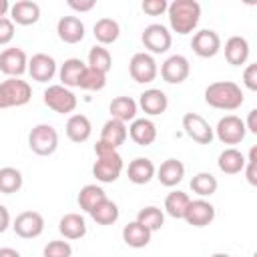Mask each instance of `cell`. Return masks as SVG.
<instances>
[{
	"instance_id": "484cf974",
	"label": "cell",
	"mask_w": 257,
	"mask_h": 257,
	"mask_svg": "<svg viewBox=\"0 0 257 257\" xmlns=\"http://www.w3.org/2000/svg\"><path fill=\"white\" fill-rule=\"evenodd\" d=\"M225 58L229 64L233 66H241L247 62L249 58V42L247 38L243 36H231L227 42H225Z\"/></svg>"
},
{
	"instance_id": "f6af8a7d",
	"label": "cell",
	"mask_w": 257,
	"mask_h": 257,
	"mask_svg": "<svg viewBox=\"0 0 257 257\" xmlns=\"http://www.w3.org/2000/svg\"><path fill=\"white\" fill-rule=\"evenodd\" d=\"M74 12H90L96 6V0H68L66 2Z\"/></svg>"
},
{
	"instance_id": "603a6c76",
	"label": "cell",
	"mask_w": 257,
	"mask_h": 257,
	"mask_svg": "<svg viewBox=\"0 0 257 257\" xmlns=\"http://www.w3.org/2000/svg\"><path fill=\"white\" fill-rule=\"evenodd\" d=\"M58 231L64 239H82L86 235V221L82 215L78 213H66L60 221H58Z\"/></svg>"
},
{
	"instance_id": "c3c4849f",
	"label": "cell",
	"mask_w": 257,
	"mask_h": 257,
	"mask_svg": "<svg viewBox=\"0 0 257 257\" xmlns=\"http://www.w3.org/2000/svg\"><path fill=\"white\" fill-rule=\"evenodd\" d=\"M112 151H116V149H112L110 145H106V143H102V141H96V145H94V153H96V157L108 155V153H112Z\"/></svg>"
},
{
	"instance_id": "ffe728a7",
	"label": "cell",
	"mask_w": 257,
	"mask_h": 257,
	"mask_svg": "<svg viewBox=\"0 0 257 257\" xmlns=\"http://www.w3.org/2000/svg\"><path fill=\"white\" fill-rule=\"evenodd\" d=\"M155 175L163 187H177L185 177V165L179 159H167L161 163Z\"/></svg>"
},
{
	"instance_id": "f1b7e54d",
	"label": "cell",
	"mask_w": 257,
	"mask_h": 257,
	"mask_svg": "<svg viewBox=\"0 0 257 257\" xmlns=\"http://www.w3.org/2000/svg\"><path fill=\"white\" fill-rule=\"evenodd\" d=\"M84 68H86V64L80 58H66L58 68V76H60L62 86H66V88L78 86V80H80Z\"/></svg>"
},
{
	"instance_id": "52a82bcc",
	"label": "cell",
	"mask_w": 257,
	"mask_h": 257,
	"mask_svg": "<svg viewBox=\"0 0 257 257\" xmlns=\"http://www.w3.org/2000/svg\"><path fill=\"white\" fill-rule=\"evenodd\" d=\"M215 135L223 145H239L245 139L247 128L237 114H225L223 118H219L215 126Z\"/></svg>"
},
{
	"instance_id": "cb8c5ba5",
	"label": "cell",
	"mask_w": 257,
	"mask_h": 257,
	"mask_svg": "<svg viewBox=\"0 0 257 257\" xmlns=\"http://www.w3.org/2000/svg\"><path fill=\"white\" fill-rule=\"evenodd\" d=\"M137 100L131 98V96H116L110 100L108 104V110H110V118L114 120H120V122H133L137 118Z\"/></svg>"
},
{
	"instance_id": "d6a6232c",
	"label": "cell",
	"mask_w": 257,
	"mask_h": 257,
	"mask_svg": "<svg viewBox=\"0 0 257 257\" xmlns=\"http://www.w3.org/2000/svg\"><path fill=\"white\" fill-rule=\"evenodd\" d=\"M106 199V193L102 191V187H98V185H84L82 189H80V193H78V197H76V201H78V207L82 209V211H86V213H90L100 201H104Z\"/></svg>"
},
{
	"instance_id": "7a4b0ae2",
	"label": "cell",
	"mask_w": 257,
	"mask_h": 257,
	"mask_svg": "<svg viewBox=\"0 0 257 257\" xmlns=\"http://www.w3.org/2000/svg\"><path fill=\"white\" fill-rule=\"evenodd\" d=\"M169 24L177 34H189L201 20V4L197 0H175L167 8Z\"/></svg>"
},
{
	"instance_id": "4dcf8cb0",
	"label": "cell",
	"mask_w": 257,
	"mask_h": 257,
	"mask_svg": "<svg viewBox=\"0 0 257 257\" xmlns=\"http://www.w3.org/2000/svg\"><path fill=\"white\" fill-rule=\"evenodd\" d=\"M92 34L100 46H106V44L116 42V38L120 36V26L114 18H100V20H96Z\"/></svg>"
},
{
	"instance_id": "d590c367",
	"label": "cell",
	"mask_w": 257,
	"mask_h": 257,
	"mask_svg": "<svg viewBox=\"0 0 257 257\" xmlns=\"http://www.w3.org/2000/svg\"><path fill=\"white\" fill-rule=\"evenodd\" d=\"M137 221H139L143 227H147L151 233H155V231H159V229L165 225V213H163L159 207L149 205V207H143V209L139 211Z\"/></svg>"
},
{
	"instance_id": "f546056e",
	"label": "cell",
	"mask_w": 257,
	"mask_h": 257,
	"mask_svg": "<svg viewBox=\"0 0 257 257\" xmlns=\"http://www.w3.org/2000/svg\"><path fill=\"white\" fill-rule=\"evenodd\" d=\"M217 167H219V171L225 173V175H237V173H241L243 167H245V155H243L241 151L229 147V149L221 151V155H219V159H217Z\"/></svg>"
},
{
	"instance_id": "7dc6e473",
	"label": "cell",
	"mask_w": 257,
	"mask_h": 257,
	"mask_svg": "<svg viewBox=\"0 0 257 257\" xmlns=\"http://www.w3.org/2000/svg\"><path fill=\"white\" fill-rule=\"evenodd\" d=\"M10 227V213L4 205H0V233H4Z\"/></svg>"
},
{
	"instance_id": "8fae6325",
	"label": "cell",
	"mask_w": 257,
	"mask_h": 257,
	"mask_svg": "<svg viewBox=\"0 0 257 257\" xmlns=\"http://www.w3.org/2000/svg\"><path fill=\"white\" fill-rule=\"evenodd\" d=\"M12 229L22 239H36L44 231V217L38 211H22L14 219Z\"/></svg>"
},
{
	"instance_id": "ab89813d",
	"label": "cell",
	"mask_w": 257,
	"mask_h": 257,
	"mask_svg": "<svg viewBox=\"0 0 257 257\" xmlns=\"http://www.w3.org/2000/svg\"><path fill=\"white\" fill-rule=\"evenodd\" d=\"M42 255L44 257H72V247L64 239H54L44 245Z\"/></svg>"
},
{
	"instance_id": "d6986e66",
	"label": "cell",
	"mask_w": 257,
	"mask_h": 257,
	"mask_svg": "<svg viewBox=\"0 0 257 257\" xmlns=\"http://www.w3.org/2000/svg\"><path fill=\"white\" fill-rule=\"evenodd\" d=\"M58 38L66 44H78L84 38V24L78 16H62L56 24Z\"/></svg>"
},
{
	"instance_id": "e0dca14e",
	"label": "cell",
	"mask_w": 257,
	"mask_h": 257,
	"mask_svg": "<svg viewBox=\"0 0 257 257\" xmlns=\"http://www.w3.org/2000/svg\"><path fill=\"white\" fill-rule=\"evenodd\" d=\"M40 18V6L32 0H18L10 4V20L20 26L36 24Z\"/></svg>"
},
{
	"instance_id": "1f68e13d",
	"label": "cell",
	"mask_w": 257,
	"mask_h": 257,
	"mask_svg": "<svg viewBox=\"0 0 257 257\" xmlns=\"http://www.w3.org/2000/svg\"><path fill=\"white\" fill-rule=\"evenodd\" d=\"M88 215H90V217H92V221H94V223H98V225H112V223H116V221H118L120 211H118V205L106 197V199H104V201H100V203H98V205H96Z\"/></svg>"
},
{
	"instance_id": "7402d4cb",
	"label": "cell",
	"mask_w": 257,
	"mask_h": 257,
	"mask_svg": "<svg viewBox=\"0 0 257 257\" xmlns=\"http://www.w3.org/2000/svg\"><path fill=\"white\" fill-rule=\"evenodd\" d=\"M155 165L151 159L147 157H137L128 163V169H126V175H128V181L135 183V185H147L153 177H155Z\"/></svg>"
},
{
	"instance_id": "8992f818",
	"label": "cell",
	"mask_w": 257,
	"mask_h": 257,
	"mask_svg": "<svg viewBox=\"0 0 257 257\" xmlns=\"http://www.w3.org/2000/svg\"><path fill=\"white\" fill-rule=\"evenodd\" d=\"M128 72L133 76L135 82L139 84H147V82H153L159 74V66H157V60L153 58V54L149 52H137L133 54L131 62H128Z\"/></svg>"
},
{
	"instance_id": "4fadbf2b",
	"label": "cell",
	"mask_w": 257,
	"mask_h": 257,
	"mask_svg": "<svg viewBox=\"0 0 257 257\" xmlns=\"http://www.w3.org/2000/svg\"><path fill=\"white\" fill-rule=\"evenodd\" d=\"M191 48L201 58H213L221 50V36L211 28H203L193 34Z\"/></svg>"
},
{
	"instance_id": "f35d334b",
	"label": "cell",
	"mask_w": 257,
	"mask_h": 257,
	"mask_svg": "<svg viewBox=\"0 0 257 257\" xmlns=\"http://www.w3.org/2000/svg\"><path fill=\"white\" fill-rule=\"evenodd\" d=\"M78 86L82 90H102L106 86V74H102V72L86 66L84 72H82V76H80V80H78Z\"/></svg>"
},
{
	"instance_id": "8d00e7d4",
	"label": "cell",
	"mask_w": 257,
	"mask_h": 257,
	"mask_svg": "<svg viewBox=\"0 0 257 257\" xmlns=\"http://www.w3.org/2000/svg\"><path fill=\"white\" fill-rule=\"evenodd\" d=\"M86 66H90V68H94V70L106 74V72L110 70V66H112V56H110L108 48H104V46H100V44L92 46V48L88 50V64H86Z\"/></svg>"
},
{
	"instance_id": "4316f807",
	"label": "cell",
	"mask_w": 257,
	"mask_h": 257,
	"mask_svg": "<svg viewBox=\"0 0 257 257\" xmlns=\"http://www.w3.org/2000/svg\"><path fill=\"white\" fill-rule=\"evenodd\" d=\"M151 237H153V233L147 227H143L139 221H131L128 225L122 227V241L133 249L147 247L151 243Z\"/></svg>"
},
{
	"instance_id": "6da1fadb",
	"label": "cell",
	"mask_w": 257,
	"mask_h": 257,
	"mask_svg": "<svg viewBox=\"0 0 257 257\" xmlns=\"http://www.w3.org/2000/svg\"><path fill=\"white\" fill-rule=\"evenodd\" d=\"M245 100L241 86L233 80H217L205 88V102L219 110H237Z\"/></svg>"
},
{
	"instance_id": "f907efd6",
	"label": "cell",
	"mask_w": 257,
	"mask_h": 257,
	"mask_svg": "<svg viewBox=\"0 0 257 257\" xmlns=\"http://www.w3.org/2000/svg\"><path fill=\"white\" fill-rule=\"evenodd\" d=\"M10 12V2L8 0H0V18H4Z\"/></svg>"
},
{
	"instance_id": "e575fe53",
	"label": "cell",
	"mask_w": 257,
	"mask_h": 257,
	"mask_svg": "<svg viewBox=\"0 0 257 257\" xmlns=\"http://www.w3.org/2000/svg\"><path fill=\"white\" fill-rule=\"evenodd\" d=\"M22 173L14 167H2L0 169V193L4 195H12V193H18L22 189Z\"/></svg>"
},
{
	"instance_id": "277c9868",
	"label": "cell",
	"mask_w": 257,
	"mask_h": 257,
	"mask_svg": "<svg viewBox=\"0 0 257 257\" xmlns=\"http://www.w3.org/2000/svg\"><path fill=\"white\" fill-rule=\"evenodd\" d=\"M28 147L38 157H50L58 149V133L52 124L40 122L28 133Z\"/></svg>"
},
{
	"instance_id": "7c38bea8",
	"label": "cell",
	"mask_w": 257,
	"mask_h": 257,
	"mask_svg": "<svg viewBox=\"0 0 257 257\" xmlns=\"http://www.w3.org/2000/svg\"><path fill=\"white\" fill-rule=\"evenodd\" d=\"M183 128L189 139H193L199 145H209L213 141V126L197 112H187L183 116Z\"/></svg>"
},
{
	"instance_id": "5b68a950",
	"label": "cell",
	"mask_w": 257,
	"mask_h": 257,
	"mask_svg": "<svg viewBox=\"0 0 257 257\" xmlns=\"http://www.w3.org/2000/svg\"><path fill=\"white\" fill-rule=\"evenodd\" d=\"M44 104L58 114H68V112H74L78 100L70 88L62 84H50L44 90Z\"/></svg>"
},
{
	"instance_id": "74e56055",
	"label": "cell",
	"mask_w": 257,
	"mask_h": 257,
	"mask_svg": "<svg viewBox=\"0 0 257 257\" xmlns=\"http://www.w3.org/2000/svg\"><path fill=\"white\" fill-rule=\"evenodd\" d=\"M217 187H219L217 179H215L211 173H205V171H203V173H197V175L191 179V189H193V193H197L201 199L215 195Z\"/></svg>"
},
{
	"instance_id": "7bdbcfd3",
	"label": "cell",
	"mask_w": 257,
	"mask_h": 257,
	"mask_svg": "<svg viewBox=\"0 0 257 257\" xmlns=\"http://www.w3.org/2000/svg\"><path fill=\"white\" fill-rule=\"evenodd\" d=\"M12 38H14V22L8 16H4L0 18V46L8 44Z\"/></svg>"
},
{
	"instance_id": "44dd1931",
	"label": "cell",
	"mask_w": 257,
	"mask_h": 257,
	"mask_svg": "<svg viewBox=\"0 0 257 257\" xmlns=\"http://www.w3.org/2000/svg\"><path fill=\"white\" fill-rule=\"evenodd\" d=\"M126 131L128 137L141 147H149L157 139V124L151 118H135Z\"/></svg>"
},
{
	"instance_id": "30bf717a",
	"label": "cell",
	"mask_w": 257,
	"mask_h": 257,
	"mask_svg": "<svg viewBox=\"0 0 257 257\" xmlns=\"http://www.w3.org/2000/svg\"><path fill=\"white\" fill-rule=\"evenodd\" d=\"M0 70L8 78H20L28 70V56L22 48L10 46L0 52Z\"/></svg>"
},
{
	"instance_id": "83f0119b",
	"label": "cell",
	"mask_w": 257,
	"mask_h": 257,
	"mask_svg": "<svg viewBox=\"0 0 257 257\" xmlns=\"http://www.w3.org/2000/svg\"><path fill=\"white\" fill-rule=\"evenodd\" d=\"M128 137V131H126V124L120 122V120H114V118H108L104 124H102V131H100V139L102 143L110 145L112 149H118Z\"/></svg>"
},
{
	"instance_id": "9c48e42d",
	"label": "cell",
	"mask_w": 257,
	"mask_h": 257,
	"mask_svg": "<svg viewBox=\"0 0 257 257\" xmlns=\"http://www.w3.org/2000/svg\"><path fill=\"white\" fill-rule=\"evenodd\" d=\"M141 40H143L145 48L149 52H153V54H163L173 44V36L169 32V28L163 26V24H149V26H145V30L141 34Z\"/></svg>"
},
{
	"instance_id": "bcb514c9",
	"label": "cell",
	"mask_w": 257,
	"mask_h": 257,
	"mask_svg": "<svg viewBox=\"0 0 257 257\" xmlns=\"http://www.w3.org/2000/svg\"><path fill=\"white\" fill-rule=\"evenodd\" d=\"M243 122H245V128L249 133L257 135V108H251L249 114H247V120H243Z\"/></svg>"
},
{
	"instance_id": "816d5d0a",
	"label": "cell",
	"mask_w": 257,
	"mask_h": 257,
	"mask_svg": "<svg viewBox=\"0 0 257 257\" xmlns=\"http://www.w3.org/2000/svg\"><path fill=\"white\" fill-rule=\"evenodd\" d=\"M211 257H231V255L229 253H213Z\"/></svg>"
},
{
	"instance_id": "b9f144b4",
	"label": "cell",
	"mask_w": 257,
	"mask_h": 257,
	"mask_svg": "<svg viewBox=\"0 0 257 257\" xmlns=\"http://www.w3.org/2000/svg\"><path fill=\"white\" fill-rule=\"evenodd\" d=\"M141 8H143V12L149 14V16H159V14L167 12L169 4H167V0H145V2L141 4Z\"/></svg>"
},
{
	"instance_id": "60d3db41",
	"label": "cell",
	"mask_w": 257,
	"mask_h": 257,
	"mask_svg": "<svg viewBox=\"0 0 257 257\" xmlns=\"http://www.w3.org/2000/svg\"><path fill=\"white\" fill-rule=\"evenodd\" d=\"M255 155H257V147H251L249 157L245 159V167H243L245 177H247L249 185H253V187L257 185V159H255Z\"/></svg>"
},
{
	"instance_id": "9a60e30c",
	"label": "cell",
	"mask_w": 257,
	"mask_h": 257,
	"mask_svg": "<svg viewBox=\"0 0 257 257\" xmlns=\"http://www.w3.org/2000/svg\"><path fill=\"white\" fill-rule=\"evenodd\" d=\"M32 80L36 82H48L54 78L56 74V60L50 56V54H44V52H38L34 54L30 60H28V70H26Z\"/></svg>"
},
{
	"instance_id": "2e32d148",
	"label": "cell",
	"mask_w": 257,
	"mask_h": 257,
	"mask_svg": "<svg viewBox=\"0 0 257 257\" xmlns=\"http://www.w3.org/2000/svg\"><path fill=\"white\" fill-rule=\"evenodd\" d=\"M183 219L193 227H207L215 219V207L205 199H195L189 203Z\"/></svg>"
},
{
	"instance_id": "ee69618b",
	"label": "cell",
	"mask_w": 257,
	"mask_h": 257,
	"mask_svg": "<svg viewBox=\"0 0 257 257\" xmlns=\"http://www.w3.org/2000/svg\"><path fill=\"white\" fill-rule=\"evenodd\" d=\"M243 84L249 90H257V64H247L243 70Z\"/></svg>"
},
{
	"instance_id": "836d02e7",
	"label": "cell",
	"mask_w": 257,
	"mask_h": 257,
	"mask_svg": "<svg viewBox=\"0 0 257 257\" xmlns=\"http://www.w3.org/2000/svg\"><path fill=\"white\" fill-rule=\"evenodd\" d=\"M189 203H191V199H189L187 193H183V191H171L167 195V199H165V211L173 219H183Z\"/></svg>"
},
{
	"instance_id": "5bb4252c",
	"label": "cell",
	"mask_w": 257,
	"mask_h": 257,
	"mask_svg": "<svg viewBox=\"0 0 257 257\" xmlns=\"http://www.w3.org/2000/svg\"><path fill=\"white\" fill-rule=\"evenodd\" d=\"M189 72H191V64L183 54L169 56L161 66V76L169 84H181L183 80L189 78Z\"/></svg>"
},
{
	"instance_id": "d4e9b609",
	"label": "cell",
	"mask_w": 257,
	"mask_h": 257,
	"mask_svg": "<svg viewBox=\"0 0 257 257\" xmlns=\"http://www.w3.org/2000/svg\"><path fill=\"white\" fill-rule=\"evenodd\" d=\"M92 135V124L86 114H70L66 120V137L72 143H84Z\"/></svg>"
},
{
	"instance_id": "3957f363",
	"label": "cell",
	"mask_w": 257,
	"mask_h": 257,
	"mask_svg": "<svg viewBox=\"0 0 257 257\" xmlns=\"http://www.w3.org/2000/svg\"><path fill=\"white\" fill-rule=\"evenodd\" d=\"M32 98V88L22 78H6L0 82V108L24 106Z\"/></svg>"
},
{
	"instance_id": "681fc988",
	"label": "cell",
	"mask_w": 257,
	"mask_h": 257,
	"mask_svg": "<svg viewBox=\"0 0 257 257\" xmlns=\"http://www.w3.org/2000/svg\"><path fill=\"white\" fill-rule=\"evenodd\" d=\"M0 257H20V253L12 247H0Z\"/></svg>"
},
{
	"instance_id": "ac0fdd59",
	"label": "cell",
	"mask_w": 257,
	"mask_h": 257,
	"mask_svg": "<svg viewBox=\"0 0 257 257\" xmlns=\"http://www.w3.org/2000/svg\"><path fill=\"white\" fill-rule=\"evenodd\" d=\"M145 114L149 116H157V114H163L169 106V98L167 94L161 90V88H149L145 92H141L139 96V102H137Z\"/></svg>"
},
{
	"instance_id": "ba28073f",
	"label": "cell",
	"mask_w": 257,
	"mask_h": 257,
	"mask_svg": "<svg viewBox=\"0 0 257 257\" xmlns=\"http://www.w3.org/2000/svg\"><path fill=\"white\" fill-rule=\"evenodd\" d=\"M120 173H122V157L116 151L96 157L92 165V175L100 183H114L120 177Z\"/></svg>"
}]
</instances>
